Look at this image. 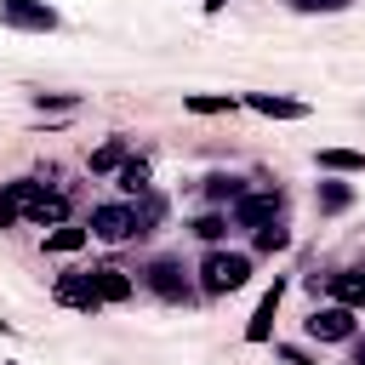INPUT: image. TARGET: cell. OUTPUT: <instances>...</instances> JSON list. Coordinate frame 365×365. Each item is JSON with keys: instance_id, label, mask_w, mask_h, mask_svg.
Segmentation results:
<instances>
[{"instance_id": "52a82bcc", "label": "cell", "mask_w": 365, "mask_h": 365, "mask_svg": "<svg viewBox=\"0 0 365 365\" xmlns=\"http://www.w3.org/2000/svg\"><path fill=\"white\" fill-rule=\"evenodd\" d=\"M308 336L342 342V336H354V314H348V308H314V314H308Z\"/></svg>"}, {"instance_id": "5bb4252c", "label": "cell", "mask_w": 365, "mask_h": 365, "mask_svg": "<svg viewBox=\"0 0 365 365\" xmlns=\"http://www.w3.org/2000/svg\"><path fill=\"white\" fill-rule=\"evenodd\" d=\"M125 160H131V143H125V137H108V143L91 154V171H120Z\"/></svg>"}, {"instance_id": "e0dca14e", "label": "cell", "mask_w": 365, "mask_h": 365, "mask_svg": "<svg viewBox=\"0 0 365 365\" xmlns=\"http://www.w3.org/2000/svg\"><path fill=\"white\" fill-rule=\"evenodd\" d=\"M314 200H319V211H348V205H354V188L331 177V182H319V194H314Z\"/></svg>"}, {"instance_id": "4316f807", "label": "cell", "mask_w": 365, "mask_h": 365, "mask_svg": "<svg viewBox=\"0 0 365 365\" xmlns=\"http://www.w3.org/2000/svg\"><path fill=\"white\" fill-rule=\"evenodd\" d=\"M359 365H365V348H359Z\"/></svg>"}, {"instance_id": "30bf717a", "label": "cell", "mask_w": 365, "mask_h": 365, "mask_svg": "<svg viewBox=\"0 0 365 365\" xmlns=\"http://www.w3.org/2000/svg\"><path fill=\"white\" fill-rule=\"evenodd\" d=\"M274 308H279V279L262 291V302H257V314H251V325H245V342H268V331H274Z\"/></svg>"}, {"instance_id": "9c48e42d", "label": "cell", "mask_w": 365, "mask_h": 365, "mask_svg": "<svg viewBox=\"0 0 365 365\" xmlns=\"http://www.w3.org/2000/svg\"><path fill=\"white\" fill-rule=\"evenodd\" d=\"M91 285H97V297L103 302H131V279H125V268H114V262H103V268H91Z\"/></svg>"}, {"instance_id": "9a60e30c", "label": "cell", "mask_w": 365, "mask_h": 365, "mask_svg": "<svg viewBox=\"0 0 365 365\" xmlns=\"http://www.w3.org/2000/svg\"><path fill=\"white\" fill-rule=\"evenodd\" d=\"M240 194H245V182H240V177H228V171L205 177V200H211V205H234Z\"/></svg>"}, {"instance_id": "484cf974", "label": "cell", "mask_w": 365, "mask_h": 365, "mask_svg": "<svg viewBox=\"0 0 365 365\" xmlns=\"http://www.w3.org/2000/svg\"><path fill=\"white\" fill-rule=\"evenodd\" d=\"M222 6H228V0H205V17H217V11H222Z\"/></svg>"}, {"instance_id": "5b68a950", "label": "cell", "mask_w": 365, "mask_h": 365, "mask_svg": "<svg viewBox=\"0 0 365 365\" xmlns=\"http://www.w3.org/2000/svg\"><path fill=\"white\" fill-rule=\"evenodd\" d=\"M148 291H154V297H165V302H188V297H194V291H188L182 262H171V257H160V262L148 268Z\"/></svg>"}, {"instance_id": "ba28073f", "label": "cell", "mask_w": 365, "mask_h": 365, "mask_svg": "<svg viewBox=\"0 0 365 365\" xmlns=\"http://www.w3.org/2000/svg\"><path fill=\"white\" fill-rule=\"evenodd\" d=\"M245 108H257V114H268V120H308V103L274 97V91H245Z\"/></svg>"}, {"instance_id": "d4e9b609", "label": "cell", "mask_w": 365, "mask_h": 365, "mask_svg": "<svg viewBox=\"0 0 365 365\" xmlns=\"http://www.w3.org/2000/svg\"><path fill=\"white\" fill-rule=\"evenodd\" d=\"M11 222H23V205H17V200L0 188V228H11Z\"/></svg>"}, {"instance_id": "3957f363", "label": "cell", "mask_w": 365, "mask_h": 365, "mask_svg": "<svg viewBox=\"0 0 365 365\" xmlns=\"http://www.w3.org/2000/svg\"><path fill=\"white\" fill-rule=\"evenodd\" d=\"M234 222H240V228H268V222H279V188H245V194L234 200Z\"/></svg>"}, {"instance_id": "8992f818", "label": "cell", "mask_w": 365, "mask_h": 365, "mask_svg": "<svg viewBox=\"0 0 365 365\" xmlns=\"http://www.w3.org/2000/svg\"><path fill=\"white\" fill-rule=\"evenodd\" d=\"M57 302H68V308H80V314H97V308H103L91 274H63V279H57Z\"/></svg>"}, {"instance_id": "8fae6325", "label": "cell", "mask_w": 365, "mask_h": 365, "mask_svg": "<svg viewBox=\"0 0 365 365\" xmlns=\"http://www.w3.org/2000/svg\"><path fill=\"white\" fill-rule=\"evenodd\" d=\"M23 222H46V228H57V222H68V200L46 188V194H40V200L23 211Z\"/></svg>"}, {"instance_id": "7a4b0ae2", "label": "cell", "mask_w": 365, "mask_h": 365, "mask_svg": "<svg viewBox=\"0 0 365 365\" xmlns=\"http://www.w3.org/2000/svg\"><path fill=\"white\" fill-rule=\"evenodd\" d=\"M91 240H108V245H120V240H137V211L125 205V200H108V205H97L91 211Z\"/></svg>"}, {"instance_id": "2e32d148", "label": "cell", "mask_w": 365, "mask_h": 365, "mask_svg": "<svg viewBox=\"0 0 365 365\" xmlns=\"http://www.w3.org/2000/svg\"><path fill=\"white\" fill-rule=\"evenodd\" d=\"M114 177H120V194H148V160H137V154H131Z\"/></svg>"}, {"instance_id": "ffe728a7", "label": "cell", "mask_w": 365, "mask_h": 365, "mask_svg": "<svg viewBox=\"0 0 365 365\" xmlns=\"http://www.w3.org/2000/svg\"><path fill=\"white\" fill-rule=\"evenodd\" d=\"M131 211H137V234H148V228L160 222V200H154V194H137V205H131Z\"/></svg>"}, {"instance_id": "ac0fdd59", "label": "cell", "mask_w": 365, "mask_h": 365, "mask_svg": "<svg viewBox=\"0 0 365 365\" xmlns=\"http://www.w3.org/2000/svg\"><path fill=\"white\" fill-rule=\"evenodd\" d=\"M188 114H234V97H205V91H188L182 97Z\"/></svg>"}, {"instance_id": "4fadbf2b", "label": "cell", "mask_w": 365, "mask_h": 365, "mask_svg": "<svg viewBox=\"0 0 365 365\" xmlns=\"http://www.w3.org/2000/svg\"><path fill=\"white\" fill-rule=\"evenodd\" d=\"M319 171L354 177V171H365V154H359V148H319Z\"/></svg>"}, {"instance_id": "cb8c5ba5", "label": "cell", "mask_w": 365, "mask_h": 365, "mask_svg": "<svg viewBox=\"0 0 365 365\" xmlns=\"http://www.w3.org/2000/svg\"><path fill=\"white\" fill-rule=\"evenodd\" d=\"M291 11H348L354 0H285Z\"/></svg>"}, {"instance_id": "603a6c76", "label": "cell", "mask_w": 365, "mask_h": 365, "mask_svg": "<svg viewBox=\"0 0 365 365\" xmlns=\"http://www.w3.org/2000/svg\"><path fill=\"white\" fill-rule=\"evenodd\" d=\"M74 91H34V108H74Z\"/></svg>"}, {"instance_id": "6da1fadb", "label": "cell", "mask_w": 365, "mask_h": 365, "mask_svg": "<svg viewBox=\"0 0 365 365\" xmlns=\"http://www.w3.org/2000/svg\"><path fill=\"white\" fill-rule=\"evenodd\" d=\"M245 279H251V257H240V251H211L200 262V285L205 291H240Z\"/></svg>"}, {"instance_id": "44dd1931", "label": "cell", "mask_w": 365, "mask_h": 365, "mask_svg": "<svg viewBox=\"0 0 365 365\" xmlns=\"http://www.w3.org/2000/svg\"><path fill=\"white\" fill-rule=\"evenodd\" d=\"M285 245H291L285 222H268V228H257V251H285Z\"/></svg>"}, {"instance_id": "83f0119b", "label": "cell", "mask_w": 365, "mask_h": 365, "mask_svg": "<svg viewBox=\"0 0 365 365\" xmlns=\"http://www.w3.org/2000/svg\"><path fill=\"white\" fill-rule=\"evenodd\" d=\"M291 365H302V359H291Z\"/></svg>"}, {"instance_id": "7402d4cb", "label": "cell", "mask_w": 365, "mask_h": 365, "mask_svg": "<svg viewBox=\"0 0 365 365\" xmlns=\"http://www.w3.org/2000/svg\"><path fill=\"white\" fill-rule=\"evenodd\" d=\"M194 234H200V240H205V245H217V240H222V234H228V222H222V217H217V211H205V217H200V222H194Z\"/></svg>"}, {"instance_id": "7c38bea8", "label": "cell", "mask_w": 365, "mask_h": 365, "mask_svg": "<svg viewBox=\"0 0 365 365\" xmlns=\"http://www.w3.org/2000/svg\"><path fill=\"white\" fill-rule=\"evenodd\" d=\"M86 240H91V228H80V222H57V228L46 234V251H51V257H68V251H80Z\"/></svg>"}, {"instance_id": "d6986e66", "label": "cell", "mask_w": 365, "mask_h": 365, "mask_svg": "<svg viewBox=\"0 0 365 365\" xmlns=\"http://www.w3.org/2000/svg\"><path fill=\"white\" fill-rule=\"evenodd\" d=\"M331 285H336V297H342V302H365V274H359V268H348V274H336Z\"/></svg>"}, {"instance_id": "277c9868", "label": "cell", "mask_w": 365, "mask_h": 365, "mask_svg": "<svg viewBox=\"0 0 365 365\" xmlns=\"http://www.w3.org/2000/svg\"><path fill=\"white\" fill-rule=\"evenodd\" d=\"M0 23L6 29H29V34H51L57 29V11L46 0H0Z\"/></svg>"}]
</instances>
